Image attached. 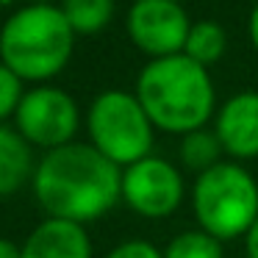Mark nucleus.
I'll list each match as a JSON object with an SVG mask.
<instances>
[{"mask_svg": "<svg viewBox=\"0 0 258 258\" xmlns=\"http://www.w3.org/2000/svg\"><path fill=\"white\" fill-rule=\"evenodd\" d=\"M28 3H36V6H42V3H53V0H28Z\"/></svg>", "mask_w": 258, "mask_h": 258, "instance_id": "obj_22", "label": "nucleus"}, {"mask_svg": "<svg viewBox=\"0 0 258 258\" xmlns=\"http://www.w3.org/2000/svg\"><path fill=\"white\" fill-rule=\"evenodd\" d=\"M14 3H20V0H0V6H3V9H9V6H14Z\"/></svg>", "mask_w": 258, "mask_h": 258, "instance_id": "obj_21", "label": "nucleus"}, {"mask_svg": "<svg viewBox=\"0 0 258 258\" xmlns=\"http://www.w3.org/2000/svg\"><path fill=\"white\" fill-rule=\"evenodd\" d=\"M136 97L147 117L164 134H189L206 128L217 108V92L206 67L186 53L150 58L136 78Z\"/></svg>", "mask_w": 258, "mask_h": 258, "instance_id": "obj_2", "label": "nucleus"}, {"mask_svg": "<svg viewBox=\"0 0 258 258\" xmlns=\"http://www.w3.org/2000/svg\"><path fill=\"white\" fill-rule=\"evenodd\" d=\"M75 36L61 6L28 3L9 14L0 28V61L23 81L45 84L70 64Z\"/></svg>", "mask_w": 258, "mask_h": 258, "instance_id": "obj_3", "label": "nucleus"}, {"mask_svg": "<svg viewBox=\"0 0 258 258\" xmlns=\"http://www.w3.org/2000/svg\"><path fill=\"white\" fill-rule=\"evenodd\" d=\"M0 258H23V244H14L0 236Z\"/></svg>", "mask_w": 258, "mask_h": 258, "instance_id": "obj_19", "label": "nucleus"}, {"mask_svg": "<svg viewBox=\"0 0 258 258\" xmlns=\"http://www.w3.org/2000/svg\"><path fill=\"white\" fill-rule=\"evenodd\" d=\"M34 150L25 136L0 122V200L17 195L28 180H34Z\"/></svg>", "mask_w": 258, "mask_h": 258, "instance_id": "obj_11", "label": "nucleus"}, {"mask_svg": "<svg viewBox=\"0 0 258 258\" xmlns=\"http://www.w3.org/2000/svg\"><path fill=\"white\" fill-rule=\"evenodd\" d=\"M153 119L147 117L139 97L122 89H106L92 100L86 111V134L108 161L131 167L150 156L153 150Z\"/></svg>", "mask_w": 258, "mask_h": 258, "instance_id": "obj_5", "label": "nucleus"}, {"mask_svg": "<svg viewBox=\"0 0 258 258\" xmlns=\"http://www.w3.org/2000/svg\"><path fill=\"white\" fill-rule=\"evenodd\" d=\"M106 258H164V252L158 250L156 244H150V241L131 239V241H122V244H117Z\"/></svg>", "mask_w": 258, "mask_h": 258, "instance_id": "obj_17", "label": "nucleus"}, {"mask_svg": "<svg viewBox=\"0 0 258 258\" xmlns=\"http://www.w3.org/2000/svg\"><path fill=\"white\" fill-rule=\"evenodd\" d=\"M183 172L167 158L147 156L122 169V200L145 219H164L183 203Z\"/></svg>", "mask_w": 258, "mask_h": 258, "instance_id": "obj_7", "label": "nucleus"}, {"mask_svg": "<svg viewBox=\"0 0 258 258\" xmlns=\"http://www.w3.org/2000/svg\"><path fill=\"white\" fill-rule=\"evenodd\" d=\"M14 125L25 136L31 147L53 150L75 142V134L81 128V111L78 103L70 92L50 84H36L23 95Z\"/></svg>", "mask_w": 258, "mask_h": 258, "instance_id": "obj_6", "label": "nucleus"}, {"mask_svg": "<svg viewBox=\"0 0 258 258\" xmlns=\"http://www.w3.org/2000/svg\"><path fill=\"white\" fill-rule=\"evenodd\" d=\"M178 3H186V0H178Z\"/></svg>", "mask_w": 258, "mask_h": 258, "instance_id": "obj_23", "label": "nucleus"}, {"mask_svg": "<svg viewBox=\"0 0 258 258\" xmlns=\"http://www.w3.org/2000/svg\"><path fill=\"white\" fill-rule=\"evenodd\" d=\"M228 50V34L219 23L214 20H200V23H191V31H189V39H186V47L183 53L197 61L200 67H214L219 58L225 56Z\"/></svg>", "mask_w": 258, "mask_h": 258, "instance_id": "obj_12", "label": "nucleus"}, {"mask_svg": "<svg viewBox=\"0 0 258 258\" xmlns=\"http://www.w3.org/2000/svg\"><path fill=\"white\" fill-rule=\"evenodd\" d=\"M128 36L150 58L183 53L191 20L178 0H134L125 17Z\"/></svg>", "mask_w": 258, "mask_h": 258, "instance_id": "obj_8", "label": "nucleus"}, {"mask_svg": "<svg viewBox=\"0 0 258 258\" xmlns=\"http://www.w3.org/2000/svg\"><path fill=\"white\" fill-rule=\"evenodd\" d=\"M61 12L75 34L89 36L111 23L114 0H61Z\"/></svg>", "mask_w": 258, "mask_h": 258, "instance_id": "obj_14", "label": "nucleus"}, {"mask_svg": "<svg viewBox=\"0 0 258 258\" xmlns=\"http://www.w3.org/2000/svg\"><path fill=\"white\" fill-rule=\"evenodd\" d=\"M214 134L230 158H258V92H239L219 106Z\"/></svg>", "mask_w": 258, "mask_h": 258, "instance_id": "obj_9", "label": "nucleus"}, {"mask_svg": "<svg viewBox=\"0 0 258 258\" xmlns=\"http://www.w3.org/2000/svg\"><path fill=\"white\" fill-rule=\"evenodd\" d=\"M191 211L206 233L219 241L244 239L258 219V183L241 164L219 161L197 175Z\"/></svg>", "mask_w": 258, "mask_h": 258, "instance_id": "obj_4", "label": "nucleus"}, {"mask_svg": "<svg viewBox=\"0 0 258 258\" xmlns=\"http://www.w3.org/2000/svg\"><path fill=\"white\" fill-rule=\"evenodd\" d=\"M23 84L25 81L17 73H12L6 64L0 61V122H6L9 117L17 114L20 103H23V95H25Z\"/></svg>", "mask_w": 258, "mask_h": 258, "instance_id": "obj_16", "label": "nucleus"}, {"mask_svg": "<svg viewBox=\"0 0 258 258\" xmlns=\"http://www.w3.org/2000/svg\"><path fill=\"white\" fill-rule=\"evenodd\" d=\"M34 195L47 217L95 222L122 197V167L108 161L95 145L70 142L53 147L36 161Z\"/></svg>", "mask_w": 258, "mask_h": 258, "instance_id": "obj_1", "label": "nucleus"}, {"mask_svg": "<svg viewBox=\"0 0 258 258\" xmlns=\"http://www.w3.org/2000/svg\"><path fill=\"white\" fill-rule=\"evenodd\" d=\"M244 250H247V258H258V219L244 236Z\"/></svg>", "mask_w": 258, "mask_h": 258, "instance_id": "obj_18", "label": "nucleus"}, {"mask_svg": "<svg viewBox=\"0 0 258 258\" xmlns=\"http://www.w3.org/2000/svg\"><path fill=\"white\" fill-rule=\"evenodd\" d=\"M247 34H250V42H252V47L258 50V3L252 6V12H250V23H247Z\"/></svg>", "mask_w": 258, "mask_h": 258, "instance_id": "obj_20", "label": "nucleus"}, {"mask_svg": "<svg viewBox=\"0 0 258 258\" xmlns=\"http://www.w3.org/2000/svg\"><path fill=\"white\" fill-rule=\"evenodd\" d=\"M23 258H92L86 225L47 217L23 241Z\"/></svg>", "mask_w": 258, "mask_h": 258, "instance_id": "obj_10", "label": "nucleus"}, {"mask_svg": "<svg viewBox=\"0 0 258 258\" xmlns=\"http://www.w3.org/2000/svg\"><path fill=\"white\" fill-rule=\"evenodd\" d=\"M222 153L225 150H222L219 136L208 128H197V131L183 134L180 147H178V158H180V164H183V169L197 172V175H203L206 169L217 167Z\"/></svg>", "mask_w": 258, "mask_h": 258, "instance_id": "obj_13", "label": "nucleus"}, {"mask_svg": "<svg viewBox=\"0 0 258 258\" xmlns=\"http://www.w3.org/2000/svg\"><path fill=\"white\" fill-rule=\"evenodd\" d=\"M164 258H222V241L206 233L203 228L183 230L172 236L164 250Z\"/></svg>", "mask_w": 258, "mask_h": 258, "instance_id": "obj_15", "label": "nucleus"}]
</instances>
